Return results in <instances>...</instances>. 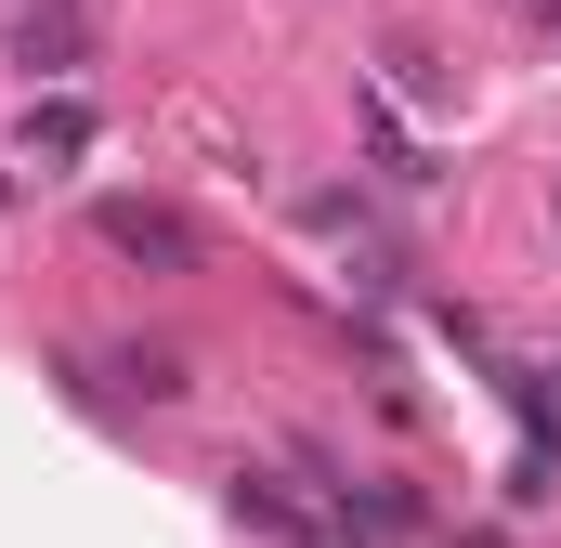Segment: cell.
Listing matches in <instances>:
<instances>
[{"label":"cell","mask_w":561,"mask_h":548,"mask_svg":"<svg viewBox=\"0 0 561 548\" xmlns=\"http://www.w3.org/2000/svg\"><path fill=\"white\" fill-rule=\"evenodd\" d=\"M549 209H561V196H549Z\"/></svg>","instance_id":"8992f818"},{"label":"cell","mask_w":561,"mask_h":548,"mask_svg":"<svg viewBox=\"0 0 561 548\" xmlns=\"http://www.w3.org/2000/svg\"><path fill=\"white\" fill-rule=\"evenodd\" d=\"M236 523H262V536H287V548H327V536H340L327 510H300V496L262 483V470H236Z\"/></svg>","instance_id":"7a4b0ae2"},{"label":"cell","mask_w":561,"mask_h":548,"mask_svg":"<svg viewBox=\"0 0 561 548\" xmlns=\"http://www.w3.org/2000/svg\"><path fill=\"white\" fill-rule=\"evenodd\" d=\"M26 157H92V105H39L26 118Z\"/></svg>","instance_id":"277c9868"},{"label":"cell","mask_w":561,"mask_h":548,"mask_svg":"<svg viewBox=\"0 0 561 548\" xmlns=\"http://www.w3.org/2000/svg\"><path fill=\"white\" fill-rule=\"evenodd\" d=\"M13 53H26L39 79H66V66H79V13H66V0H26V13H13Z\"/></svg>","instance_id":"3957f363"},{"label":"cell","mask_w":561,"mask_h":548,"mask_svg":"<svg viewBox=\"0 0 561 548\" xmlns=\"http://www.w3.org/2000/svg\"><path fill=\"white\" fill-rule=\"evenodd\" d=\"M118 379H131L144 406H183V392H196V379H183V353H118Z\"/></svg>","instance_id":"5b68a950"},{"label":"cell","mask_w":561,"mask_h":548,"mask_svg":"<svg viewBox=\"0 0 561 548\" xmlns=\"http://www.w3.org/2000/svg\"><path fill=\"white\" fill-rule=\"evenodd\" d=\"M92 236H105L118 262H144V274H196V236H183V209H157V196H105V209H92Z\"/></svg>","instance_id":"6da1fadb"}]
</instances>
